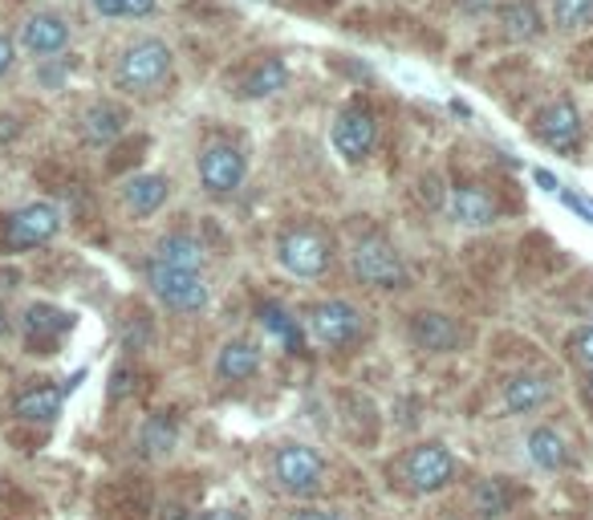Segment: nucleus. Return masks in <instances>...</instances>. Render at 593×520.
Instances as JSON below:
<instances>
[{
    "label": "nucleus",
    "mask_w": 593,
    "mask_h": 520,
    "mask_svg": "<svg viewBox=\"0 0 593 520\" xmlns=\"http://www.w3.org/2000/svg\"><path fill=\"white\" fill-rule=\"evenodd\" d=\"M171 45L159 42V37H139V42H131L118 54L115 86L127 90V94H151V90H159L171 78Z\"/></svg>",
    "instance_id": "nucleus-1"
},
{
    "label": "nucleus",
    "mask_w": 593,
    "mask_h": 520,
    "mask_svg": "<svg viewBox=\"0 0 593 520\" xmlns=\"http://www.w3.org/2000/svg\"><path fill=\"white\" fill-rule=\"evenodd\" d=\"M349 264H354V276L375 285V289H403L406 285V264L399 257V248L382 236H363L354 252H349Z\"/></svg>",
    "instance_id": "nucleus-2"
},
{
    "label": "nucleus",
    "mask_w": 593,
    "mask_h": 520,
    "mask_svg": "<svg viewBox=\"0 0 593 520\" xmlns=\"http://www.w3.org/2000/svg\"><path fill=\"white\" fill-rule=\"evenodd\" d=\"M305 321H309L313 342L325 350H346L366 333L363 309H354L349 302H318L305 314Z\"/></svg>",
    "instance_id": "nucleus-3"
},
{
    "label": "nucleus",
    "mask_w": 593,
    "mask_h": 520,
    "mask_svg": "<svg viewBox=\"0 0 593 520\" xmlns=\"http://www.w3.org/2000/svg\"><path fill=\"white\" fill-rule=\"evenodd\" d=\"M146 285H151V293H155L167 309H179V314H200L203 305H207L203 276L188 273V269H171V264L151 260V264H146Z\"/></svg>",
    "instance_id": "nucleus-4"
},
{
    "label": "nucleus",
    "mask_w": 593,
    "mask_h": 520,
    "mask_svg": "<svg viewBox=\"0 0 593 520\" xmlns=\"http://www.w3.org/2000/svg\"><path fill=\"white\" fill-rule=\"evenodd\" d=\"M276 260L289 269L293 276H321L330 269V240L313 228H285L276 240Z\"/></svg>",
    "instance_id": "nucleus-5"
},
{
    "label": "nucleus",
    "mask_w": 593,
    "mask_h": 520,
    "mask_svg": "<svg viewBox=\"0 0 593 520\" xmlns=\"http://www.w3.org/2000/svg\"><path fill=\"white\" fill-rule=\"evenodd\" d=\"M273 476L289 496H313L325 480V460L305 444H285L273 456Z\"/></svg>",
    "instance_id": "nucleus-6"
},
{
    "label": "nucleus",
    "mask_w": 593,
    "mask_h": 520,
    "mask_svg": "<svg viewBox=\"0 0 593 520\" xmlns=\"http://www.w3.org/2000/svg\"><path fill=\"white\" fill-rule=\"evenodd\" d=\"M58 232H61L58 208H49V203H25V208H16L13 216L4 220V248H9V252H29V248L37 245H49Z\"/></svg>",
    "instance_id": "nucleus-7"
},
{
    "label": "nucleus",
    "mask_w": 593,
    "mask_h": 520,
    "mask_svg": "<svg viewBox=\"0 0 593 520\" xmlns=\"http://www.w3.org/2000/svg\"><path fill=\"white\" fill-rule=\"evenodd\" d=\"M378 143V118L366 102H349L342 115L333 118V146L346 163H363Z\"/></svg>",
    "instance_id": "nucleus-8"
},
{
    "label": "nucleus",
    "mask_w": 593,
    "mask_h": 520,
    "mask_svg": "<svg viewBox=\"0 0 593 520\" xmlns=\"http://www.w3.org/2000/svg\"><path fill=\"white\" fill-rule=\"evenodd\" d=\"M403 476H406V488L427 496V492L448 488L451 480H455V460H451V451L443 448V444H419V448L403 460Z\"/></svg>",
    "instance_id": "nucleus-9"
},
{
    "label": "nucleus",
    "mask_w": 593,
    "mask_h": 520,
    "mask_svg": "<svg viewBox=\"0 0 593 520\" xmlns=\"http://www.w3.org/2000/svg\"><path fill=\"white\" fill-rule=\"evenodd\" d=\"M200 184L212 196H232L245 184V155L232 143H207L200 151Z\"/></svg>",
    "instance_id": "nucleus-10"
},
{
    "label": "nucleus",
    "mask_w": 593,
    "mask_h": 520,
    "mask_svg": "<svg viewBox=\"0 0 593 520\" xmlns=\"http://www.w3.org/2000/svg\"><path fill=\"white\" fill-rule=\"evenodd\" d=\"M536 139L557 151V155H573L581 146V118L573 110V102H553L536 115Z\"/></svg>",
    "instance_id": "nucleus-11"
},
{
    "label": "nucleus",
    "mask_w": 593,
    "mask_h": 520,
    "mask_svg": "<svg viewBox=\"0 0 593 520\" xmlns=\"http://www.w3.org/2000/svg\"><path fill=\"white\" fill-rule=\"evenodd\" d=\"M70 45V25L58 13H33L21 25V49L33 58H54Z\"/></svg>",
    "instance_id": "nucleus-12"
},
{
    "label": "nucleus",
    "mask_w": 593,
    "mask_h": 520,
    "mask_svg": "<svg viewBox=\"0 0 593 520\" xmlns=\"http://www.w3.org/2000/svg\"><path fill=\"white\" fill-rule=\"evenodd\" d=\"M73 330V318L58 305H29L25 309V338H29L33 354L41 350V354H54L61 338Z\"/></svg>",
    "instance_id": "nucleus-13"
},
{
    "label": "nucleus",
    "mask_w": 593,
    "mask_h": 520,
    "mask_svg": "<svg viewBox=\"0 0 593 520\" xmlns=\"http://www.w3.org/2000/svg\"><path fill=\"white\" fill-rule=\"evenodd\" d=\"M411 342L427 354H451V350H460L463 330L448 314H415L411 318Z\"/></svg>",
    "instance_id": "nucleus-14"
},
{
    "label": "nucleus",
    "mask_w": 593,
    "mask_h": 520,
    "mask_svg": "<svg viewBox=\"0 0 593 520\" xmlns=\"http://www.w3.org/2000/svg\"><path fill=\"white\" fill-rule=\"evenodd\" d=\"M448 212L463 228H488V224H496V216H500V212H496V200L484 188H455L448 196Z\"/></svg>",
    "instance_id": "nucleus-15"
},
{
    "label": "nucleus",
    "mask_w": 593,
    "mask_h": 520,
    "mask_svg": "<svg viewBox=\"0 0 593 520\" xmlns=\"http://www.w3.org/2000/svg\"><path fill=\"white\" fill-rule=\"evenodd\" d=\"M171 196V179H163V175H134L131 184L122 188V208L131 212V216H155L163 203Z\"/></svg>",
    "instance_id": "nucleus-16"
},
{
    "label": "nucleus",
    "mask_w": 593,
    "mask_h": 520,
    "mask_svg": "<svg viewBox=\"0 0 593 520\" xmlns=\"http://www.w3.org/2000/svg\"><path fill=\"white\" fill-rule=\"evenodd\" d=\"M61 403H66V390L37 382V387L16 394L13 411H16V419H25V423H54L61 415Z\"/></svg>",
    "instance_id": "nucleus-17"
},
{
    "label": "nucleus",
    "mask_w": 593,
    "mask_h": 520,
    "mask_svg": "<svg viewBox=\"0 0 593 520\" xmlns=\"http://www.w3.org/2000/svg\"><path fill=\"white\" fill-rule=\"evenodd\" d=\"M549 394H553V382L545 375H512L505 382V411L529 415V411L549 403Z\"/></svg>",
    "instance_id": "nucleus-18"
},
{
    "label": "nucleus",
    "mask_w": 593,
    "mask_h": 520,
    "mask_svg": "<svg viewBox=\"0 0 593 520\" xmlns=\"http://www.w3.org/2000/svg\"><path fill=\"white\" fill-rule=\"evenodd\" d=\"M261 370V350L245 342V338H236V342H224L216 358V375L224 382H248V378Z\"/></svg>",
    "instance_id": "nucleus-19"
},
{
    "label": "nucleus",
    "mask_w": 593,
    "mask_h": 520,
    "mask_svg": "<svg viewBox=\"0 0 593 520\" xmlns=\"http://www.w3.org/2000/svg\"><path fill=\"white\" fill-rule=\"evenodd\" d=\"M155 260H159V264H171V269L200 273L207 252H203V245L195 236H188V232H171V236H163L159 245H155Z\"/></svg>",
    "instance_id": "nucleus-20"
},
{
    "label": "nucleus",
    "mask_w": 593,
    "mask_h": 520,
    "mask_svg": "<svg viewBox=\"0 0 593 520\" xmlns=\"http://www.w3.org/2000/svg\"><path fill=\"white\" fill-rule=\"evenodd\" d=\"M122 130H127V110L115 102H94L82 115V134L90 143H115Z\"/></svg>",
    "instance_id": "nucleus-21"
},
{
    "label": "nucleus",
    "mask_w": 593,
    "mask_h": 520,
    "mask_svg": "<svg viewBox=\"0 0 593 520\" xmlns=\"http://www.w3.org/2000/svg\"><path fill=\"white\" fill-rule=\"evenodd\" d=\"M289 82V70L281 58H264L261 66H252L245 78V98H273Z\"/></svg>",
    "instance_id": "nucleus-22"
},
{
    "label": "nucleus",
    "mask_w": 593,
    "mask_h": 520,
    "mask_svg": "<svg viewBox=\"0 0 593 520\" xmlns=\"http://www.w3.org/2000/svg\"><path fill=\"white\" fill-rule=\"evenodd\" d=\"M529 456H533V463L545 468V472H561L565 463H569L561 432H553V427H536V432L529 435Z\"/></svg>",
    "instance_id": "nucleus-23"
},
{
    "label": "nucleus",
    "mask_w": 593,
    "mask_h": 520,
    "mask_svg": "<svg viewBox=\"0 0 593 520\" xmlns=\"http://www.w3.org/2000/svg\"><path fill=\"white\" fill-rule=\"evenodd\" d=\"M175 439H179L175 423L167 415H151L143 423V432H139V451H143L146 460H163V456L175 451Z\"/></svg>",
    "instance_id": "nucleus-24"
},
{
    "label": "nucleus",
    "mask_w": 593,
    "mask_h": 520,
    "mask_svg": "<svg viewBox=\"0 0 593 520\" xmlns=\"http://www.w3.org/2000/svg\"><path fill=\"white\" fill-rule=\"evenodd\" d=\"M500 25L508 29V37H524V42L541 37V29H545L533 0H508L505 9H500Z\"/></svg>",
    "instance_id": "nucleus-25"
},
{
    "label": "nucleus",
    "mask_w": 593,
    "mask_h": 520,
    "mask_svg": "<svg viewBox=\"0 0 593 520\" xmlns=\"http://www.w3.org/2000/svg\"><path fill=\"white\" fill-rule=\"evenodd\" d=\"M261 326H264V333H273L285 350H301V326H297V318H293L285 305L264 302L261 305Z\"/></svg>",
    "instance_id": "nucleus-26"
},
{
    "label": "nucleus",
    "mask_w": 593,
    "mask_h": 520,
    "mask_svg": "<svg viewBox=\"0 0 593 520\" xmlns=\"http://www.w3.org/2000/svg\"><path fill=\"white\" fill-rule=\"evenodd\" d=\"M553 21H557L565 33L585 29L593 21V0H553Z\"/></svg>",
    "instance_id": "nucleus-27"
},
{
    "label": "nucleus",
    "mask_w": 593,
    "mask_h": 520,
    "mask_svg": "<svg viewBox=\"0 0 593 520\" xmlns=\"http://www.w3.org/2000/svg\"><path fill=\"white\" fill-rule=\"evenodd\" d=\"M476 512L479 517H500L508 508V488H505V480H479L476 484Z\"/></svg>",
    "instance_id": "nucleus-28"
},
{
    "label": "nucleus",
    "mask_w": 593,
    "mask_h": 520,
    "mask_svg": "<svg viewBox=\"0 0 593 520\" xmlns=\"http://www.w3.org/2000/svg\"><path fill=\"white\" fill-rule=\"evenodd\" d=\"M98 16H151L155 0H90Z\"/></svg>",
    "instance_id": "nucleus-29"
},
{
    "label": "nucleus",
    "mask_w": 593,
    "mask_h": 520,
    "mask_svg": "<svg viewBox=\"0 0 593 520\" xmlns=\"http://www.w3.org/2000/svg\"><path fill=\"white\" fill-rule=\"evenodd\" d=\"M134 390V375H131V366H118L115 375H110V399H127V394H131Z\"/></svg>",
    "instance_id": "nucleus-30"
},
{
    "label": "nucleus",
    "mask_w": 593,
    "mask_h": 520,
    "mask_svg": "<svg viewBox=\"0 0 593 520\" xmlns=\"http://www.w3.org/2000/svg\"><path fill=\"white\" fill-rule=\"evenodd\" d=\"M573 358H578L581 366H590V370H593V326H590V330H581L578 338H573Z\"/></svg>",
    "instance_id": "nucleus-31"
},
{
    "label": "nucleus",
    "mask_w": 593,
    "mask_h": 520,
    "mask_svg": "<svg viewBox=\"0 0 593 520\" xmlns=\"http://www.w3.org/2000/svg\"><path fill=\"white\" fill-rule=\"evenodd\" d=\"M13 61H16L13 42H9V37H0V78H4V73L13 70Z\"/></svg>",
    "instance_id": "nucleus-32"
},
{
    "label": "nucleus",
    "mask_w": 593,
    "mask_h": 520,
    "mask_svg": "<svg viewBox=\"0 0 593 520\" xmlns=\"http://www.w3.org/2000/svg\"><path fill=\"white\" fill-rule=\"evenodd\" d=\"M191 520H245V512H236V508H207V512H200V517Z\"/></svg>",
    "instance_id": "nucleus-33"
},
{
    "label": "nucleus",
    "mask_w": 593,
    "mask_h": 520,
    "mask_svg": "<svg viewBox=\"0 0 593 520\" xmlns=\"http://www.w3.org/2000/svg\"><path fill=\"white\" fill-rule=\"evenodd\" d=\"M293 520H342V517H333V512H318V508H301Z\"/></svg>",
    "instance_id": "nucleus-34"
},
{
    "label": "nucleus",
    "mask_w": 593,
    "mask_h": 520,
    "mask_svg": "<svg viewBox=\"0 0 593 520\" xmlns=\"http://www.w3.org/2000/svg\"><path fill=\"white\" fill-rule=\"evenodd\" d=\"M536 184H541L545 191H561V184H557V179H553L549 172H536Z\"/></svg>",
    "instance_id": "nucleus-35"
},
{
    "label": "nucleus",
    "mask_w": 593,
    "mask_h": 520,
    "mask_svg": "<svg viewBox=\"0 0 593 520\" xmlns=\"http://www.w3.org/2000/svg\"><path fill=\"white\" fill-rule=\"evenodd\" d=\"M163 520H191L188 512H183V508L179 505H167V512H163Z\"/></svg>",
    "instance_id": "nucleus-36"
},
{
    "label": "nucleus",
    "mask_w": 593,
    "mask_h": 520,
    "mask_svg": "<svg viewBox=\"0 0 593 520\" xmlns=\"http://www.w3.org/2000/svg\"><path fill=\"white\" fill-rule=\"evenodd\" d=\"M0 338H9V318H4V309H0Z\"/></svg>",
    "instance_id": "nucleus-37"
},
{
    "label": "nucleus",
    "mask_w": 593,
    "mask_h": 520,
    "mask_svg": "<svg viewBox=\"0 0 593 520\" xmlns=\"http://www.w3.org/2000/svg\"><path fill=\"white\" fill-rule=\"evenodd\" d=\"M585 403L593 406V375H590V382H585Z\"/></svg>",
    "instance_id": "nucleus-38"
}]
</instances>
